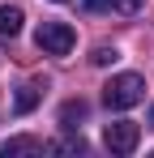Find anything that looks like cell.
Segmentation results:
<instances>
[{
    "instance_id": "cell-1",
    "label": "cell",
    "mask_w": 154,
    "mask_h": 158,
    "mask_svg": "<svg viewBox=\"0 0 154 158\" xmlns=\"http://www.w3.org/2000/svg\"><path fill=\"white\" fill-rule=\"evenodd\" d=\"M141 98H146V77H137V73H120V77H111L103 85V103L111 111H128Z\"/></svg>"
},
{
    "instance_id": "cell-2",
    "label": "cell",
    "mask_w": 154,
    "mask_h": 158,
    "mask_svg": "<svg viewBox=\"0 0 154 158\" xmlns=\"http://www.w3.org/2000/svg\"><path fill=\"white\" fill-rule=\"evenodd\" d=\"M34 43H39V52H47V56H69L73 43H77V34H73L69 22H43L39 34H34Z\"/></svg>"
},
{
    "instance_id": "cell-3",
    "label": "cell",
    "mask_w": 154,
    "mask_h": 158,
    "mask_svg": "<svg viewBox=\"0 0 154 158\" xmlns=\"http://www.w3.org/2000/svg\"><path fill=\"white\" fill-rule=\"evenodd\" d=\"M103 141H107V150H111V154H133V150H137V141H141V128H137L133 120H116V124H107Z\"/></svg>"
},
{
    "instance_id": "cell-4",
    "label": "cell",
    "mask_w": 154,
    "mask_h": 158,
    "mask_svg": "<svg viewBox=\"0 0 154 158\" xmlns=\"http://www.w3.org/2000/svg\"><path fill=\"white\" fill-rule=\"evenodd\" d=\"M0 154H4V158H17V154H47V145L34 141V137H13V141L0 145Z\"/></svg>"
},
{
    "instance_id": "cell-5",
    "label": "cell",
    "mask_w": 154,
    "mask_h": 158,
    "mask_svg": "<svg viewBox=\"0 0 154 158\" xmlns=\"http://www.w3.org/2000/svg\"><path fill=\"white\" fill-rule=\"evenodd\" d=\"M22 9H17V4H0V34H4V39H17V34H22Z\"/></svg>"
},
{
    "instance_id": "cell-6",
    "label": "cell",
    "mask_w": 154,
    "mask_h": 158,
    "mask_svg": "<svg viewBox=\"0 0 154 158\" xmlns=\"http://www.w3.org/2000/svg\"><path fill=\"white\" fill-rule=\"evenodd\" d=\"M86 111H90V107L81 103V98L64 103V107H60V124H64V128H77V120H86Z\"/></svg>"
},
{
    "instance_id": "cell-7",
    "label": "cell",
    "mask_w": 154,
    "mask_h": 158,
    "mask_svg": "<svg viewBox=\"0 0 154 158\" xmlns=\"http://www.w3.org/2000/svg\"><path fill=\"white\" fill-rule=\"evenodd\" d=\"M13 107H17L22 115H26V111H34V107H39V85H22V90H17V103H13Z\"/></svg>"
},
{
    "instance_id": "cell-8",
    "label": "cell",
    "mask_w": 154,
    "mask_h": 158,
    "mask_svg": "<svg viewBox=\"0 0 154 158\" xmlns=\"http://www.w3.org/2000/svg\"><path fill=\"white\" fill-rule=\"evenodd\" d=\"M90 60H94V64H116V60H120V52L103 43V47H94V56H90Z\"/></svg>"
},
{
    "instance_id": "cell-9",
    "label": "cell",
    "mask_w": 154,
    "mask_h": 158,
    "mask_svg": "<svg viewBox=\"0 0 154 158\" xmlns=\"http://www.w3.org/2000/svg\"><path fill=\"white\" fill-rule=\"evenodd\" d=\"M111 4H116L120 13H141V4H146V0H111Z\"/></svg>"
},
{
    "instance_id": "cell-10",
    "label": "cell",
    "mask_w": 154,
    "mask_h": 158,
    "mask_svg": "<svg viewBox=\"0 0 154 158\" xmlns=\"http://www.w3.org/2000/svg\"><path fill=\"white\" fill-rule=\"evenodd\" d=\"M81 4H86V9H94V13H99V9H116L111 0H81Z\"/></svg>"
},
{
    "instance_id": "cell-11",
    "label": "cell",
    "mask_w": 154,
    "mask_h": 158,
    "mask_svg": "<svg viewBox=\"0 0 154 158\" xmlns=\"http://www.w3.org/2000/svg\"><path fill=\"white\" fill-rule=\"evenodd\" d=\"M150 124H154V107H150Z\"/></svg>"
}]
</instances>
